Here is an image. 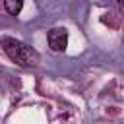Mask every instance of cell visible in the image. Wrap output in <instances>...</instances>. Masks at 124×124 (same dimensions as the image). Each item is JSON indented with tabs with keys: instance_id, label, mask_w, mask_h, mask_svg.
Listing matches in <instances>:
<instances>
[{
	"instance_id": "cell-1",
	"label": "cell",
	"mask_w": 124,
	"mask_h": 124,
	"mask_svg": "<svg viewBox=\"0 0 124 124\" xmlns=\"http://www.w3.org/2000/svg\"><path fill=\"white\" fill-rule=\"evenodd\" d=\"M0 45H2L4 52H6L16 64H19V66H27V68H29V66H37L39 60H41V56H39V52H37L35 48H31L29 45H25V43H21V41H17V39L2 37Z\"/></svg>"
},
{
	"instance_id": "cell-3",
	"label": "cell",
	"mask_w": 124,
	"mask_h": 124,
	"mask_svg": "<svg viewBox=\"0 0 124 124\" xmlns=\"http://www.w3.org/2000/svg\"><path fill=\"white\" fill-rule=\"evenodd\" d=\"M4 8H6L8 14L17 16L21 12V8H23V0H4Z\"/></svg>"
},
{
	"instance_id": "cell-2",
	"label": "cell",
	"mask_w": 124,
	"mask_h": 124,
	"mask_svg": "<svg viewBox=\"0 0 124 124\" xmlns=\"http://www.w3.org/2000/svg\"><path fill=\"white\" fill-rule=\"evenodd\" d=\"M48 46L54 52H64L68 46V31L64 27H54L48 31Z\"/></svg>"
},
{
	"instance_id": "cell-4",
	"label": "cell",
	"mask_w": 124,
	"mask_h": 124,
	"mask_svg": "<svg viewBox=\"0 0 124 124\" xmlns=\"http://www.w3.org/2000/svg\"><path fill=\"white\" fill-rule=\"evenodd\" d=\"M116 2H122V0H116Z\"/></svg>"
}]
</instances>
